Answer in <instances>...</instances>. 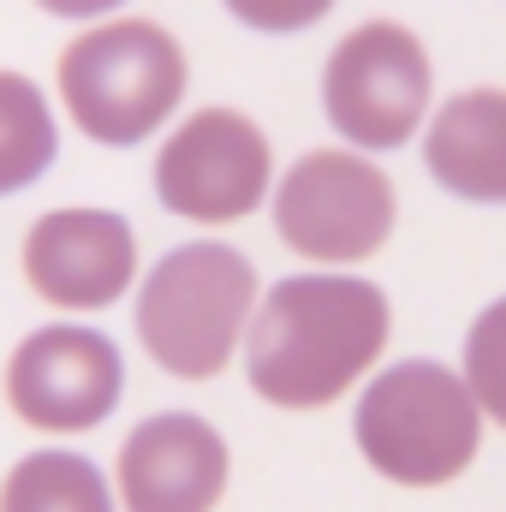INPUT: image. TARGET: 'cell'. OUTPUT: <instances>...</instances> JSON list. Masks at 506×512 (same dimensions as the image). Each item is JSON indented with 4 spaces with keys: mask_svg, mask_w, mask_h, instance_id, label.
I'll list each match as a JSON object with an SVG mask.
<instances>
[{
    "mask_svg": "<svg viewBox=\"0 0 506 512\" xmlns=\"http://www.w3.org/2000/svg\"><path fill=\"white\" fill-rule=\"evenodd\" d=\"M387 346V298L376 280L352 274H292L280 280L251 334H245V370L268 405L316 411L334 405Z\"/></svg>",
    "mask_w": 506,
    "mask_h": 512,
    "instance_id": "1",
    "label": "cell"
},
{
    "mask_svg": "<svg viewBox=\"0 0 506 512\" xmlns=\"http://www.w3.org/2000/svg\"><path fill=\"white\" fill-rule=\"evenodd\" d=\"M256 268L233 245H179L137 292V334L149 358L179 382H209L227 370L239 334H251Z\"/></svg>",
    "mask_w": 506,
    "mask_h": 512,
    "instance_id": "2",
    "label": "cell"
},
{
    "mask_svg": "<svg viewBox=\"0 0 506 512\" xmlns=\"http://www.w3.org/2000/svg\"><path fill=\"white\" fill-rule=\"evenodd\" d=\"M352 429L381 477L405 489H435V483H453L477 459L483 405L471 399L465 376L429 358H405L364 387Z\"/></svg>",
    "mask_w": 506,
    "mask_h": 512,
    "instance_id": "3",
    "label": "cell"
},
{
    "mask_svg": "<svg viewBox=\"0 0 506 512\" xmlns=\"http://www.w3.org/2000/svg\"><path fill=\"white\" fill-rule=\"evenodd\" d=\"M60 96L84 137H96L108 149H131L179 108L185 48L149 18H114V24L66 42Z\"/></svg>",
    "mask_w": 506,
    "mask_h": 512,
    "instance_id": "4",
    "label": "cell"
},
{
    "mask_svg": "<svg viewBox=\"0 0 506 512\" xmlns=\"http://www.w3.org/2000/svg\"><path fill=\"white\" fill-rule=\"evenodd\" d=\"M328 126L358 149H399L429 108V54L405 24H358L322 72Z\"/></svg>",
    "mask_w": 506,
    "mask_h": 512,
    "instance_id": "5",
    "label": "cell"
},
{
    "mask_svg": "<svg viewBox=\"0 0 506 512\" xmlns=\"http://www.w3.org/2000/svg\"><path fill=\"white\" fill-rule=\"evenodd\" d=\"M274 233L310 262H364L393 233V185L364 155L316 149L280 179Z\"/></svg>",
    "mask_w": 506,
    "mask_h": 512,
    "instance_id": "6",
    "label": "cell"
},
{
    "mask_svg": "<svg viewBox=\"0 0 506 512\" xmlns=\"http://www.w3.org/2000/svg\"><path fill=\"white\" fill-rule=\"evenodd\" d=\"M268 167H274L268 137L245 114L203 108L161 143V155H155V197H161V209H173L185 221L221 227V221L251 215L268 197Z\"/></svg>",
    "mask_w": 506,
    "mask_h": 512,
    "instance_id": "7",
    "label": "cell"
},
{
    "mask_svg": "<svg viewBox=\"0 0 506 512\" xmlns=\"http://www.w3.org/2000/svg\"><path fill=\"white\" fill-rule=\"evenodd\" d=\"M126 364L120 346L96 328H36L30 340H18L12 364H6V399L30 429H96L108 423V411L120 405Z\"/></svg>",
    "mask_w": 506,
    "mask_h": 512,
    "instance_id": "8",
    "label": "cell"
},
{
    "mask_svg": "<svg viewBox=\"0 0 506 512\" xmlns=\"http://www.w3.org/2000/svg\"><path fill=\"white\" fill-rule=\"evenodd\" d=\"M137 274V239L108 209H54L24 239V280L60 310H102Z\"/></svg>",
    "mask_w": 506,
    "mask_h": 512,
    "instance_id": "9",
    "label": "cell"
},
{
    "mask_svg": "<svg viewBox=\"0 0 506 512\" xmlns=\"http://www.w3.org/2000/svg\"><path fill=\"white\" fill-rule=\"evenodd\" d=\"M221 489H227V441L191 411H161L137 423L120 447L126 512H209Z\"/></svg>",
    "mask_w": 506,
    "mask_h": 512,
    "instance_id": "10",
    "label": "cell"
},
{
    "mask_svg": "<svg viewBox=\"0 0 506 512\" xmlns=\"http://www.w3.org/2000/svg\"><path fill=\"white\" fill-rule=\"evenodd\" d=\"M435 185L465 203H506V90L453 96L423 137Z\"/></svg>",
    "mask_w": 506,
    "mask_h": 512,
    "instance_id": "11",
    "label": "cell"
},
{
    "mask_svg": "<svg viewBox=\"0 0 506 512\" xmlns=\"http://www.w3.org/2000/svg\"><path fill=\"white\" fill-rule=\"evenodd\" d=\"M0 512H114L102 471L78 453H30L12 465Z\"/></svg>",
    "mask_w": 506,
    "mask_h": 512,
    "instance_id": "12",
    "label": "cell"
},
{
    "mask_svg": "<svg viewBox=\"0 0 506 512\" xmlns=\"http://www.w3.org/2000/svg\"><path fill=\"white\" fill-rule=\"evenodd\" d=\"M54 114L24 72H0V197L36 185L54 167Z\"/></svg>",
    "mask_w": 506,
    "mask_h": 512,
    "instance_id": "13",
    "label": "cell"
},
{
    "mask_svg": "<svg viewBox=\"0 0 506 512\" xmlns=\"http://www.w3.org/2000/svg\"><path fill=\"white\" fill-rule=\"evenodd\" d=\"M465 387L483 405V417L506 429V298H495L465 334Z\"/></svg>",
    "mask_w": 506,
    "mask_h": 512,
    "instance_id": "14",
    "label": "cell"
}]
</instances>
